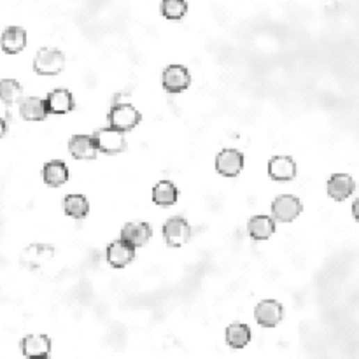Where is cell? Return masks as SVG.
I'll return each mask as SVG.
<instances>
[{"instance_id": "obj_1", "label": "cell", "mask_w": 359, "mask_h": 359, "mask_svg": "<svg viewBox=\"0 0 359 359\" xmlns=\"http://www.w3.org/2000/svg\"><path fill=\"white\" fill-rule=\"evenodd\" d=\"M65 67V55L56 47H40L33 58V72L39 76H56Z\"/></svg>"}, {"instance_id": "obj_2", "label": "cell", "mask_w": 359, "mask_h": 359, "mask_svg": "<svg viewBox=\"0 0 359 359\" xmlns=\"http://www.w3.org/2000/svg\"><path fill=\"white\" fill-rule=\"evenodd\" d=\"M107 120H109L111 128L127 134V131H131L138 123H141L142 116L131 104L121 102V104H114V106L111 107Z\"/></svg>"}, {"instance_id": "obj_3", "label": "cell", "mask_w": 359, "mask_h": 359, "mask_svg": "<svg viewBox=\"0 0 359 359\" xmlns=\"http://www.w3.org/2000/svg\"><path fill=\"white\" fill-rule=\"evenodd\" d=\"M303 212V203L298 196L280 195L272 203V216L279 223H291Z\"/></svg>"}, {"instance_id": "obj_4", "label": "cell", "mask_w": 359, "mask_h": 359, "mask_svg": "<svg viewBox=\"0 0 359 359\" xmlns=\"http://www.w3.org/2000/svg\"><path fill=\"white\" fill-rule=\"evenodd\" d=\"M95 142H97L98 151L104 152V154H118V152H123L127 149V138L125 134L120 130H114V128H100L93 134Z\"/></svg>"}, {"instance_id": "obj_5", "label": "cell", "mask_w": 359, "mask_h": 359, "mask_svg": "<svg viewBox=\"0 0 359 359\" xmlns=\"http://www.w3.org/2000/svg\"><path fill=\"white\" fill-rule=\"evenodd\" d=\"M163 239L168 246L182 247L191 239V226L184 218L174 216L163 225Z\"/></svg>"}, {"instance_id": "obj_6", "label": "cell", "mask_w": 359, "mask_h": 359, "mask_svg": "<svg viewBox=\"0 0 359 359\" xmlns=\"http://www.w3.org/2000/svg\"><path fill=\"white\" fill-rule=\"evenodd\" d=\"M161 84L168 93H182L191 84V76L184 65H168L161 74Z\"/></svg>"}, {"instance_id": "obj_7", "label": "cell", "mask_w": 359, "mask_h": 359, "mask_svg": "<svg viewBox=\"0 0 359 359\" xmlns=\"http://www.w3.org/2000/svg\"><path fill=\"white\" fill-rule=\"evenodd\" d=\"M244 168V154L239 149H223L216 157V170L225 177H237Z\"/></svg>"}, {"instance_id": "obj_8", "label": "cell", "mask_w": 359, "mask_h": 359, "mask_svg": "<svg viewBox=\"0 0 359 359\" xmlns=\"http://www.w3.org/2000/svg\"><path fill=\"white\" fill-rule=\"evenodd\" d=\"M26 30L23 26L11 25L0 33V49L8 53V55H18L26 47Z\"/></svg>"}, {"instance_id": "obj_9", "label": "cell", "mask_w": 359, "mask_h": 359, "mask_svg": "<svg viewBox=\"0 0 359 359\" xmlns=\"http://www.w3.org/2000/svg\"><path fill=\"white\" fill-rule=\"evenodd\" d=\"M254 317H256L260 326L276 328L282 321L284 307L276 300H263L254 310Z\"/></svg>"}, {"instance_id": "obj_10", "label": "cell", "mask_w": 359, "mask_h": 359, "mask_svg": "<svg viewBox=\"0 0 359 359\" xmlns=\"http://www.w3.org/2000/svg\"><path fill=\"white\" fill-rule=\"evenodd\" d=\"M69 152L76 160H93L100 151H98L93 135L77 134L70 137Z\"/></svg>"}, {"instance_id": "obj_11", "label": "cell", "mask_w": 359, "mask_h": 359, "mask_svg": "<svg viewBox=\"0 0 359 359\" xmlns=\"http://www.w3.org/2000/svg\"><path fill=\"white\" fill-rule=\"evenodd\" d=\"M47 106V113L49 114H69L70 111H74L76 107V102H74V95L70 93L65 88H58V90H53L47 93V97L44 98Z\"/></svg>"}, {"instance_id": "obj_12", "label": "cell", "mask_w": 359, "mask_h": 359, "mask_svg": "<svg viewBox=\"0 0 359 359\" xmlns=\"http://www.w3.org/2000/svg\"><path fill=\"white\" fill-rule=\"evenodd\" d=\"M22 352L26 359L49 358L51 338L47 335H26L22 340Z\"/></svg>"}, {"instance_id": "obj_13", "label": "cell", "mask_w": 359, "mask_h": 359, "mask_svg": "<svg viewBox=\"0 0 359 359\" xmlns=\"http://www.w3.org/2000/svg\"><path fill=\"white\" fill-rule=\"evenodd\" d=\"M135 258V247H131L130 244L125 242V240H116V242L111 244L107 247V262L114 269H125L127 265H130Z\"/></svg>"}, {"instance_id": "obj_14", "label": "cell", "mask_w": 359, "mask_h": 359, "mask_svg": "<svg viewBox=\"0 0 359 359\" xmlns=\"http://www.w3.org/2000/svg\"><path fill=\"white\" fill-rule=\"evenodd\" d=\"M269 175L273 181H291V179L296 177V161L291 157H286V154L273 157L269 161Z\"/></svg>"}, {"instance_id": "obj_15", "label": "cell", "mask_w": 359, "mask_h": 359, "mask_svg": "<svg viewBox=\"0 0 359 359\" xmlns=\"http://www.w3.org/2000/svg\"><path fill=\"white\" fill-rule=\"evenodd\" d=\"M152 237V230L147 223L137 221V223H128L125 225V228L121 230V240L130 244L131 247H142L149 242V239Z\"/></svg>"}, {"instance_id": "obj_16", "label": "cell", "mask_w": 359, "mask_h": 359, "mask_svg": "<svg viewBox=\"0 0 359 359\" xmlns=\"http://www.w3.org/2000/svg\"><path fill=\"white\" fill-rule=\"evenodd\" d=\"M356 191V181L349 174H333L328 181V195L337 202H344Z\"/></svg>"}, {"instance_id": "obj_17", "label": "cell", "mask_w": 359, "mask_h": 359, "mask_svg": "<svg viewBox=\"0 0 359 359\" xmlns=\"http://www.w3.org/2000/svg\"><path fill=\"white\" fill-rule=\"evenodd\" d=\"M42 179L51 188H60L69 181V167L62 160H51L42 167Z\"/></svg>"}, {"instance_id": "obj_18", "label": "cell", "mask_w": 359, "mask_h": 359, "mask_svg": "<svg viewBox=\"0 0 359 359\" xmlns=\"http://www.w3.org/2000/svg\"><path fill=\"white\" fill-rule=\"evenodd\" d=\"M247 232H249L250 239L258 240V242L269 240L276 233V219L270 216H254L247 223Z\"/></svg>"}, {"instance_id": "obj_19", "label": "cell", "mask_w": 359, "mask_h": 359, "mask_svg": "<svg viewBox=\"0 0 359 359\" xmlns=\"http://www.w3.org/2000/svg\"><path fill=\"white\" fill-rule=\"evenodd\" d=\"M19 116L25 121H44L49 116L46 100L37 97L23 98V102L19 104Z\"/></svg>"}, {"instance_id": "obj_20", "label": "cell", "mask_w": 359, "mask_h": 359, "mask_svg": "<svg viewBox=\"0 0 359 359\" xmlns=\"http://www.w3.org/2000/svg\"><path fill=\"white\" fill-rule=\"evenodd\" d=\"M179 191L175 188L174 182L170 181H160L152 188V202L160 205V207H170L177 202Z\"/></svg>"}, {"instance_id": "obj_21", "label": "cell", "mask_w": 359, "mask_h": 359, "mask_svg": "<svg viewBox=\"0 0 359 359\" xmlns=\"http://www.w3.org/2000/svg\"><path fill=\"white\" fill-rule=\"evenodd\" d=\"M0 102L6 106H15V104H22L23 102V86L19 81L13 79V77H6L0 79Z\"/></svg>"}, {"instance_id": "obj_22", "label": "cell", "mask_w": 359, "mask_h": 359, "mask_svg": "<svg viewBox=\"0 0 359 359\" xmlns=\"http://www.w3.org/2000/svg\"><path fill=\"white\" fill-rule=\"evenodd\" d=\"M226 344L232 349H244L253 338V333H250V328L244 323H233L226 328Z\"/></svg>"}, {"instance_id": "obj_23", "label": "cell", "mask_w": 359, "mask_h": 359, "mask_svg": "<svg viewBox=\"0 0 359 359\" xmlns=\"http://www.w3.org/2000/svg\"><path fill=\"white\" fill-rule=\"evenodd\" d=\"M63 211L74 219H84L90 212V202L83 195H67L63 198Z\"/></svg>"}, {"instance_id": "obj_24", "label": "cell", "mask_w": 359, "mask_h": 359, "mask_svg": "<svg viewBox=\"0 0 359 359\" xmlns=\"http://www.w3.org/2000/svg\"><path fill=\"white\" fill-rule=\"evenodd\" d=\"M161 16L170 22H179L188 13V0H161Z\"/></svg>"}, {"instance_id": "obj_25", "label": "cell", "mask_w": 359, "mask_h": 359, "mask_svg": "<svg viewBox=\"0 0 359 359\" xmlns=\"http://www.w3.org/2000/svg\"><path fill=\"white\" fill-rule=\"evenodd\" d=\"M6 134H8V121L4 118H0V138L4 137Z\"/></svg>"}, {"instance_id": "obj_26", "label": "cell", "mask_w": 359, "mask_h": 359, "mask_svg": "<svg viewBox=\"0 0 359 359\" xmlns=\"http://www.w3.org/2000/svg\"><path fill=\"white\" fill-rule=\"evenodd\" d=\"M352 216H354L356 221H359V198L352 203Z\"/></svg>"}, {"instance_id": "obj_27", "label": "cell", "mask_w": 359, "mask_h": 359, "mask_svg": "<svg viewBox=\"0 0 359 359\" xmlns=\"http://www.w3.org/2000/svg\"><path fill=\"white\" fill-rule=\"evenodd\" d=\"M37 359H49V358H37Z\"/></svg>"}]
</instances>
